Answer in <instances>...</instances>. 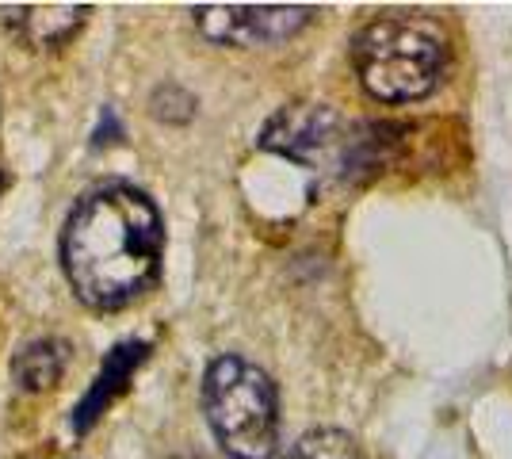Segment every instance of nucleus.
<instances>
[{
	"label": "nucleus",
	"mask_w": 512,
	"mask_h": 459,
	"mask_svg": "<svg viewBox=\"0 0 512 459\" xmlns=\"http://www.w3.org/2000/svg\"><path fill=\"white\" fill-rule=\"evenodd\" d=\"M161 215L130 184H100L77 199L62 234V264L81 303L115 310L138 299L161 268Z\"/></svg>",
	"instance_id": "nucleus-1"
},
{
	"label": "nucleus",
	"mask_w": 512,
	"mask_h": 459,
	"mask_svg": "<svg viewBox=\"0 0 512 459\" xmlns=\"http://www.w3.org/2000/svg\"><path fill=\"white\" fill-rule=\"evenodd\" d=\"M352 66L363 92L379 104H413L448 73V35L421 12H386L352 39Z\"/></svg>",
	"instance_id": "nucleus-2"
},
{
	"label": "nucleus",
	"mask_w": 512,
	"mask_h": 459,
	"mask_svg": "<svg viewBox=\"0 0 512 459\" xmlns=\"http://www.w3.org/2000/svg\"><path fill=\"white\" fill-rule=\"evenodd\" d=\"M203 410L230 459H272L279 444V394L272 375L245 356H218L203 375Z\"/></svg>",
	"instance_id": "nucleus-3"
},
{
	"label": "nucleus",
	"mask_w": 512,
	"mask_h": 459,
	"mask_svg": "<svg viewBox=\"0 0 512 459\" xmlns=\"http://www.w3.org/2000/svg\"><path fill=\"white\" fill-rule=\"evenodd\" d=\"M203 39L222 46H276L314 20L310 4H199L192 8Z\"/></svg>",
	"instance_id": "nucleus-4"
},
{
	"label": "nucleus",
	"mask_w": 512,
	"mask_h": 459,
	"mask_svg": "<svg viewBox=\"0 0 512 459\" xmlns=\"http://www.w3.org/2000/svg\"><path fill=\"white\" fill-rule=\"evenodd\" d=\"M337 131V111L325 104H287L279 108L264 131H260V146L295 161H314L321 157V150L333 142Z\"/></svg>",
	"instance_id": "nucleus-5"
},
{
	"label": "nucleus",
	"mask_w": 512,
	"mask_h": 459,
	"mask_svg": "<svg viewBox=\"0 0 512 459\" xmlns=\"http://www.w3.org/2000/svg\"><path fill=\"white\" fill-rule=\"evenodd\" d=\"M142 356H146V341H127V345H115V349H111V356H107L100 375H96V383H92V391H88L85 398L77 402V410H73V429H77V433H85L88 425L104 414L119 394L127 391V379L134 375V368L142 364Z\"/></svg>",
	"instance_id": "nucleus-6"
},
{
	"label": "nucleus",
	"mask_w": 512,
	"mask_h": 459,
	"mask_svg": "<svg viewBox=\"0 0 512 459\" xmlns=\"http://www.w3.org/2000/svg\"><path fill=\"white\" fill-rule=\"evenodd\" d=\"M85 16V4H27V8H8V23L35 46H62L85 23Z\"/></svg>",
	"instance_id": "nucleus-7"
},
{
	"label": "nucleus",
	"mask_w": 512,
	"mask_h": 459,
	"mask_svg": "<svg viewBox=\"0 0 512 459\" xmlns=\"http://www.w3.org/2000/svg\"><path fill=\"white\" fill-rule=\"evenodd\" d=\"M65 372V345L54 341V337H43V341H31L16 352V364H12V379L16 387L27 394H43L50 391Z\"/></svg>",
	"instance_id": "nucleus-8"
},
{
	"label": "nucleus",
	"mask_w": 512,
	"mask_h": 459,
	"mask_svg": "<svg viewBox=\"0 0 512 459\" xmlns=\"http://www.w3.org/2000/svg\"><path fill=\"white\" fill-rule=\"evenodd\" d=\"M283 459H367L356 437H348L341 429H314L291 444V452Z\"/></svg>",
	"instance_id": "nucleus-9"
}]
</instances>
